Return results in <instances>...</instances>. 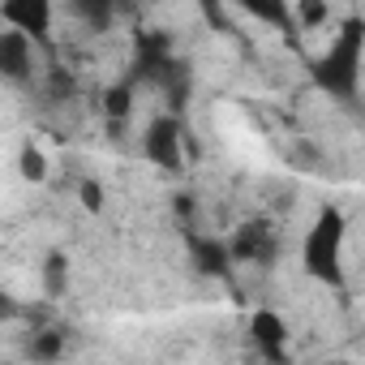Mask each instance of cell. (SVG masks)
<instances>
[{"instance_id": "obj_3", "label": "cell", "mask_w": 365, "mask_h": 365, "mask_svg": "<svg viewBox=\"0 0 365 365\" xmlns=\"http://www.w3.org/2000/svg\"><path fill=\"white\" fill-rule=\"evenodd\" d=\"M279 254V237L271 228V220H250L232 232L228 241V258L232 262H258V267H271Z\"/></svg>"}, {"instance_id": "obj_6", "label": "cell", "mask_w": 365, "mask_h": 365, "mask_svg": "<svg viewBox=\"0 0 365 365\" xmlns=\"http://www.w3.org/2000/svg\"><path fill=\"white\" fill-rule=\"evenodd\" d=\"M35 39H26L22 31H0V78L5 82H31L35 78Z\"/></svg>"}, {"instance_id": "obj_11", "label": "cell", "mask_w": 365, "mask_h": 365, "mask_svg": "<svg viewBox=\"0 0 365 365\" xmlns=\"http://www.w3.org/2000/svg\"><path fill=\"white\" fill-rule=\"evenodd\" d=\"M65 288H69V258L65 254H48L43 258V292L56 301V297H65Z\"/></svg>"}, {"instance_id": "obj_13", "label": "cell", "mask_w": 365, "mask_h": 365, "mask_svg": "<svg viewBox=\"0 0 365 365\" xmlns=\"http://www.w3.org/2000/svg\"><path fill=\"white\" fill-rule=\"evenodd\" d=\"M35 361H56L61 352H65V335L56 331V327H43V331H35V339H31V348H26Z\"/></svg>"}, {"instance_id": "obj_17", "label": "cell", "mask_w": 365, "mask_h": 365, "mask_svg": "<svg viewBox=\"0 0 365 365\" xmlns=\"http://www.w3.org/2000/svg\"><path fill=\"white\" fill-rule=\"evenodd\" d=\"M99 194H103V190L95 185V180H86V185H82V202H86L91 211H99V207H103V198H99Z\"/></svg>"}, {"instance_id": "obj_1", "label": "cell", "mask_w": 365, "mask_h": 365, "mask_svg": "<svg viewBox=\"0 0 365 365\" xmlns=\"http://www.w3.org/2000/svg\"><path fill=\"white\" fill-rule=\"evenodd\" d=\"M361 56H365V22L361 18H344L331 48L309 65V78L318 82V91H327L339 103H356V86H361Z\"/></svg>"}, {"instance_id": "obj_16", "label": "cell", "mask_w": 365, "mask_h": 365, "mask_svg": "<svg viewBox=\"0 0 365 365\" xmlns=\"http://www.w3.org/2000/svg\"><path fill=\"white\" fill-rule=\"evenodd\" d=\"M9 318H22V305L5 292V284H0V322H9Z\"/></svg>"}, {"instance_id": "obj_8", "label": "cell", "mask_w": 365, "mask_h": 365, "mask_svg": "<svg viewBox=\"0 0 365 365\" xmlns=\"http://www.w3.org/2000/svg\"><path fill=\"white\" fill-rule=\"evenodd\" d=\"M194 262L202 275H224L228 271V241H215V237H194Z\"/></svg>"}, {"instance_id": "obj_14", "label": "cell", "mask_w": 365, "mask_h": 365, "mask_svg": "<svg viewBox=\"0 0 365 365\" xmlns=\"http://www.w3.org/2000/svg\"><path fill=\"white\" fill-rule=\"evenodd\" d=\"M297 22L314 31V26L331 22V5H327V0H297Z\"/></svg>"}, {"instance_id": "obj_10", "label": "cell", "mask_w": 365, "mask_h": 365, "mask_svg": "<svg viewBox=\"0 0 365 365\" xmlns=\"http://www.w3.org/2000/svg\"><path fill=\"white\" fill-rule=\"evenodd\" d=\"M69 9L91 31H108L112 26V14H116V0H69Z\"/></svg>"}, {"instance_id": "obj_2", "label": "cell", "mask_w": 365, "mask_h": 365, "mask_svg": "<svg viewBox=\"0 0 365 365\" xmlns=\"http://www.w3.org/2000/svg\"><path fill=\"white\" fill-rule=\"evenodd\" d=\"M344 232H348L344 215L335 207H322L314 228L305 232V245H301L305 275H314L327 288H344Z\"/></svg>"}, {"instance_id": "obj_4", "label": "cell", "mask_w": 365, "mask_h": 365, "mask_svg": "<svg viewBox=\"0 0 365 365\" xmlns=\"http://www.w3.org/2000/svg\"><path fill=\"white\" fill-rule=\"evenodd\" d=\"M142 150L163 172H180L185 168V159H180V120L176 116H155L142 133Z\"/></svg>"}, {"instance_id": "obj_15", "label": "cell", "mask_w": 365, "mask_h": 365, "mask_svg": "<svg viewBox=\"0 0 365 365\" xmlns=\"http://www.w3.org/2000/svg\"><path fill=\"white\" fill-rule=\"evenodd\" d=\"M18 172H22L26 180H43V155H39L35 146H22V155H18Z\"/></svg>"}, {"instance_id": "obj_5", "label": "cell", "mask_w": 365, "mask_h": 365, "mask_svg": "<svg viewBox=\"0 0 365 365\" xmlns=\"http://www.w3.org/2000/svg\"><path fill=\"white\" fill-rule=\"evenodd\" d=\"M0 18L35 43L52 39V0H0Z\"/></svg>"}, {"instance_id": "obj_9", "label": "cell", "mask_w": 365, "mask_h": 365, "mask_svg": "<svg viewBox=\"0 0 365 365\" xmlns=\"http://www.w3.org/2000/svg\"><path fill=\"white\" fill-rule=\"evenodd\" d=\"M241 9L275 31H292V5L288 0H241Z\"/></svg>"}, {"instance_id": "obj_7", "label": "cell", "mask_w": 365, "mask_h": 365, "mask_svg": "<svg viewBox=\"0 0 365 365\" xmlns=\"http://www.w3.org/2000/svg\"><path fill=\"white\" fill-rule=\"evenodd\" d=\"M250 335H254V344L262 348V356H271V361H284V356H288V352H284L288 327H284V318H279V314L258 309V314L250 318Z\"/></svg>"}, {"instance_id": "obj_12", "label": "cell", "mask_w": 365, "mask_h": 365, "mask_svg": "<svg viewBox=\"0 0 365 365\" xmlns=\"http://www.w3.org/2000/svg\"><path fill=\"white\" fill-rule=\"evenodd\" d=\"M133 82H116V86H108V95H103V112H108V120H125L129 112H133Z\"/></svg>"}]
</instances>
